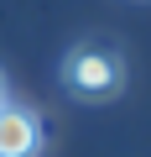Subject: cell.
Wrapping results in <instances>:
<instances>
[{
  "label": "cell",
  "mask_w": 151,
  "mask_h": 157,
  "mask_svg": "<svg viewBox=\"0 0 151 157\" xmlns=\"http://www.w3.org/2000/svg\"><path fill=\"white\" fill-rule=\"evenodd\" d=\"M63 84L73 94H84V100H110L125 84V63L110 47H78V52H68V63H63Z\"/></svg>",
  "instance_id": "obj_1"
},
{
  "label": "cell",
  "mask_w": 151,
  "mask_h": 157,
  "mask_svg": "<svg viewBox=\"0 0 151 157\" xmlns=\"http://www.w3.org/2000/svg\"><path fill=\"white\" fill-rule=\"evenodd\" d=\"M42 152V121L21 105H0V157H37Z\"/></svg>",
  "instance_id": "obj_2"
},
{
  "label": "cell",
  "mask_w": 151,
  "mask_h": 157,
  "mask_svg": "<svg viewBox=\"0 0 151 157\" xmlns=\"http://www.w3.org/2000/svg\"><path fill=\"white\" fill-rule=\"evenodd\" d=\"M0 105H5V78H0Z\"/></svg>",
  "instance_id": "obj_3"
}]
</instances>
